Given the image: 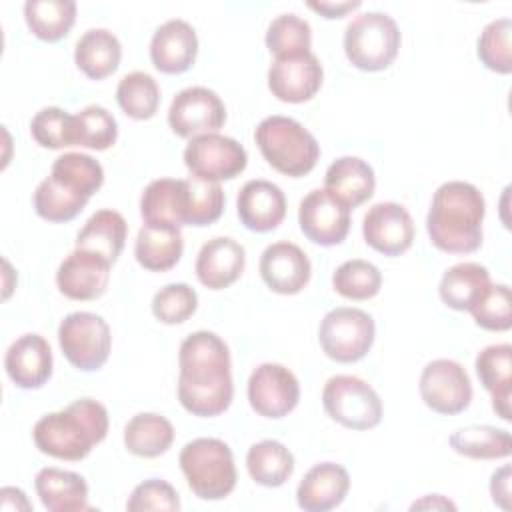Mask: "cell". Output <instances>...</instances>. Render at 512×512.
I'll list each match as a JSON object with an SVG mask.
<instances>
[{
  "instance_id": "obj_22",
  "label": "cell",
  "mask_w": 512,
  "mask_h": 512,
  "mask_svg": "<svg viewBox=\"0 0 512 512\" xmlns=\"http://www.w3.org/2000/svg\"><path fill=\"white\" fill-rule=\"evenodd\" d=\"M246 252L240 242L228 236H216L208 240L194 264L196 278L210 290H224L232 286L244 272Z\"/></svg>"
},
{
  "instance_id": "obj_30",
  "label": "cell",
  "mask_w": 512,
  "mask_h": 512,
  "mask_svg": "<svg viewBox=\"0 0 512 512\" xmlns=\"http://www.w3.org/2000/svg\"><path fill=\"white\" fill-rule=\"evenodd\" d=\"M490 284V272L486 266L478 262H460L442 274L438 292L448 308L470 312Z\"/></svg>"
},
{
  "instance_id": "obj_11",
  "label": "cell",
  "mask_w": 512,
  "mask_h": 512,
  "mask_svg": "<svg viewBox=\"0 0 512 512\" xmlns=\"http://www.w3.org/2000/svg\"><path fill=\"white\" fill-rule=\"evenodd\" d=\"M184 164L194 178L222 182L244 172L248 154L238 140L214 132L196 136L186 144Z\"/></svg>"
},
{
  "instance_id": "obj_12",
  "label": "cell",
  "mask_w": 512,
  "mask_h": 512,
  "mask_svg": "<svg viewBox=\"0 0 512 512\" xmlns=\"http://www.w3.org/2000/svg\"><path fill=\"white\" fill-rule=\"evenodd\" d=\"M424 404L438 414L454 416L472 402V382L464 366L450 358H438L424 366L418 384Z\"/></svg>"
},
{
  "instance_id": "obj_4",
  "label": "cell",
  "mask_w": 512,
  "mask_h": 512,
  "mask_svg": "<svg viewBox=\"0 0 512 512\" xmlns=\"http://www.w3.org/2000/svg\"><path fill=\"white\" fill-rule=\"evenodd\" d=\"M102 184L104 170L98 160L82 152H66L54 160L50 176L36 186L34 210L48 222H70Z\"/></svg>"
},
{
  "instance_id": "obj_23",
  "label": "cell",
  "mask_w": 512,
  "mask_h": 512,
  "mask_svg": "<svg viewBox=\"0 0 512 512\" xmlns=\"http://www.w3.org/2000/svg\"><path fill=\"white\" fill-rule=\"evenodd\" d=\"M240 222L252 232H270L286 216V196L270 180H248L236 198Z\"/></svg>"
},
{
  "instance_id": "obj_19",
  "label": "cell",
  "mask_w": 512,
  "mask_h": 512,
  "mask_svg": "<svg viewBox=\"0 0 512 512\" xmlns=\"http://www.w3.org/2000/svg\"><path fill=\"white\" fill-rule=\"evenodd\" d=\"M260 276L264 284L276 294H298L312 274L310 260L306 252L294 242L280 240L270 246L260 256Z\"/></svg>"
},
{
  "instance_id": "obj_49",
  "label": "cell",
  "mask_w": 512,
  "mask_h": 512,
  "mask_svg": "<svg viewBox=\"0 0 512 512\" xmlns=\"http://www.w3.org/2000/svg\"><path fill=\"white\" fill-rule=\"evenodd\" d=\"M412 510H416V508H442V510H456V504L454 502H450V500H446L444 496H440V494H428V496H424L422 500H418V502H414L412 506H410Z\"/></svg>"
},
{
  "instance_id": "obj_35",
  "label": "cell",
  "mask_w": 512,
  "mask_h": 512,
  "mask_svg": "<svg viewBox=\"0 0 512 512\" xmlns=\"http://www.w3.org/2000/svg\"><path fill=\"white\" fill-rule=\"evenodd\" d=\"M448 442L456 454L472 460H498L512 454L510 432L488 424L458 428Z\"/></svg>"
},
{
  "instance_id": "obj_34",
  "label": "cell",
  "mask_w": 512,
  "mask_h": 512,
  "mask_svg": "<svg viewBox=\"0 0 512 512\" xmlns=\"http://www.w3.org/2000/svg\"><path fill=\"white\" fill-rule=\"evenodd\" d=\"M24 20L28 30L44 40L58 42L66 38L76 22L74 0H28L24 4Z\"/></svg>"
},
{
  "instance_id": "obj_24",
  "label": "cell",
  "mask_w": 512,
  "mask_h": 512,
  "mask_svg": "<svg viewBox=\"0 0 512 512\" xmlns=\"http://www.w3.org/2000/svg\"><path fill=\"white\" fill-rule=\"evenodd\" d=\"M350 490L348 470L336 462L314 464L296 488V502L306 512H326L340 506Z\"/></svg>"
},
{
  "instance_id": "obj_20",
  "label": "cell",
  "mask_w": 512,
  "mask_h": 512,
  "mask_svg": "<svg viewBox=\"0 0 512 512\" xmlns=\"http://www.w3.org/2000/svg\"><path fill=\"white\" fill-rule=\"evenodd\" d=\"M198 56V36L192 24L172 18L156 28L150 40V60L162 74H182Z\"/></svg>"
},
{
  "instance_id": "obj_28",
  "label": "cell",
  "mask_w": 512,
  "mask_h": 512,
  "mask_svg": "<svg viewBox=\"0 0 512 512\" xmlns=\"http://www.w3.org/2000/svg\"><path fill=\"white\" fill-rule=\"evenodd\" d=\"M480 384L490 392L494 412L510 422V396H512V346L492 344L478 352L474 362Z\"/></svg>"
},
{
  "instance_id": "obj_33",
  "label": "cell",
  "mask_w": 512,
  "mask_h": 512,
  "mask_svg": "<svg viewBox=\"0 0 512 512\" xmlns=\"http://www.w3.org/2000/svg\"><path fill=\"white\" fill-rule=\"evenodd\" d=\"M174 442V426L168 418L156 412H142L124 426V446L140 458H158Z\"/></svg>"
},
{
  "instance_id": "obj_46",
  "label": "cell",
  "mask_w": 512,
  "mask_h": 512,
  "mask_svg": "<svg viewBox=\"0 0 512 512\" xmlns=\"http://www.w3.org/2000/svg\"><path fill=\"white\" fill-rule=\"evenodd\" d=\"M126 508L130 512H146V510L174 512V510H180V498L172 484H168L166 480H160V478H150V480L140 482L132 490V494L126 502Z\"/></svg>"
},
{
  "instance_id": "obj_44",
  "label": "cell",
  "mask_w": 512,
  "mask_h": 512,
  "mask_svg": "<svg viewBox=\"0 0 512 512\" xmlns=\"http://www.w3.org/2000/svg\"><path fill=\"white\" fill-rule=\"evenodd\" d=\"M198 308V294L184 282L166 284L152 298V314L162 324H182Z\"/></svg>"
},
{
  "instance_id": "obj_15",
  "label": "cell",
  "mask_w": 512,
  "mask_h": 512,
  "mask_svg": "<svg viewBox=\"0 0 512 512\" xmlns=\"http://www.w3.org/2000/svg\"><path fill=\"white\" fill-rule=\"evenodd\" d=\"M322 78V64L312 50L296 56L274 58L268 68V88L272 96L288 104L312 100L322 86Z\"/></svg>"
},
{
  "instance_id": "obj_25",
  "label": "cell",
  "mask_w": 512,
  "mask_h": 512,
  "mask_svg": "<svg viewBox=\"0 0 512 512\" xmlns=\"http://www.w3.org/2000/svg\"><path fill=\"white\" fill-rule=\"evenodd\" d=\"M140 216L150 226H188V182L180 178L152 180L140 196Z\"/></svg>"
},
{
  "instance_id": "obj_47",
  "label": "cell",
  "mask_w": 512,
  "mask_h": 512,
  "mask_svg": "<svg viewBox=\"0 0 512 512\" xmlns=\"http://www.w3.org/2000/svg\"><path fill=\"white\" fill-rule=\"evenodd\" d=\"M490 494L496 506H500L502 510H510V466L508 464H504L492 474Z\"/></svg>"
},
{
  "instance_id": "obj_31",
  "label": "cell",
  "mask_w": 512,
  "mask_h": 512,
  "mask_svg": "<svg viewBox=\"0 0 512 512\" xmlns=\"http://www.w3.org/2000/svg\"><path fill=\"white\" fill-rule=\"evenodd\" d=\"M128 224L116 210L104 208L94 212L76 236V248L94 252L114 264L124 248Z\"/></svg>"
},
{
  "instance_id": "obj_8",
  "label": "cell",
  "mask_w": 512,
  "mask_h": 512,
  "mask_svg": "<svg viewBox=\"0 0 512 512\" xmlns=\"http://www.w3.org/2000/svg\"><path fill=\"white\" fill-rule=\"evenodd\" d=\"M326 414L344 428L370 430L382 420V400L362 378L336 374L326 380L322 390Z\"/></svg>"
},
{
  "instance_id": "obj_9",
  "label": "cell",
  "mask_w": 512,
  "mask_h": 512,
  "mask_svg": "<svg viewBox=\"0 0 512 512\" xmlns=\"http://www.w3.org/2000/svg\"><path fill=\"white\" fill-rule=\"evenodd\" d=\"M376 336L374 320L368 312L352 306H340L330 310L318 330L322 352L340 364H352L362 360Z\"/></svg>"
},
{
  "instance_id": "obj_6",
  "label": "cell",
  "mask_w": 512,
  "mask_h": 512,
  "mask_svg": "<svg viewBox=\"0 0 512 512\" xmlns=\"http://www.w3.org/2000/svg\"><path fill=\"white\" fill-rule=\"evenodd\" d=\"M180 470L188 488L202 500H222L236 486V464L230 446L218 438H194L180 450Z\"/></svg>"
},
{
  "instance_id": "obj_41",
  "label": "cell",
  "mask_w": 512,
  "mask_h": 512,
  "mask_svg": "<svg viewBox=\"0 0 512 512\" xmlns=\"http://www.w3.org/2000/svg\"><path fill=\"white\" fill-rule=\"evenodd\" d=\"M512 20L510 18H498L484 26V30L478 36V48L476 54L480 62L498 74H510L512 72Z\"/></svg>"
},
{
  "instance_id": "obj_7",
  "label": "cell",
  "mask_w": 512,
  "mask_h": 512,
  "mask_svg": "<svg viewBox=\"0 0 512 512\" xmlns=\"http://www.w3.org/2000/svg\"><path fill=\"white\" fill-rule=\"evenodd\" d=\"M402 42L396 20L384 12L358 14L344 30V52L350 64L364 72L386 70Z\"/></svg>"
},
{
  "instance_id": "obj_38",
  "label": "cell",
  "mask_w": 512,
  "mask_h": 512,
  "mask_svg": "<svg viewBox=\"0 0 512 512\" xmlns=\"http://www.w3.org/2000/svg\"><path fill=\"white\" fill-rule=\"evenodd\" d=\"M332 286L348 300H370L382 288V274L372 262L352 258L334 270Z\"/></svg>"
},
{
  "instance_id": "obj_13",
  "label": "cell",
  "mask_w": 512,
  "mask_h": 512,
  "mask_svg": "<svg viewBox=\"0 0 512 512\" xmlns=\"http://www.w3.org/2000/svg\"><path fill=\"white\" fill-rule=\"evenodd\" d=\"M226 122V106L222 98L204 86H190L180 90L170 108L168 124L180 138H196L218 132Z\"/></svg>"
},
{
  "instance_id": "obj_32",
  "label": "cell",
  "mask_w": 512,
  "mask_h": 512,
  "mask_svg": "<svg viewBox=\"0 0 512 512\" xmlns=\"http://www.w3.org/2000/svg\"><path fill=\"white\" fill-rule=\"evenodd\" d=\"M120 58V40L106 28L84 32L74 48V62L90 80H102L114 74L120 66Z\"/></svg>"
},
{
  "instance_id": "obj_42",
  "label": "cell",
  "mask_w": 512,
  "mask_h": 512,
  "mask_svg": "<svg viewBox=\"0 0 512 512\" xmlns=\"http://www.w3.org/2000/svg\"><path fill=\"white\" fill-rule=\"evenodd\" d=\"M74 114L58 106H46L34 114L30 122V134L38 146L58 150L74 146Z\"/></svg>"
},
{
  "instance_id": "obj_5",
  "label": "cell",
  "mask_w": 512,
  "mask_h": 512,
  "mask_svg": "<svg viewBox=\"0 0 512 512\" xmlns=\"http://www.w3.org/2000/svg\"><path fill=\"white\" fill-rule=\"evenodd\" d=\"M256 146L264 160L290 178L306 176L320 158V144L294 118L268 116L254 130Z\"/></svg>"
},
{
  "instance_id": "obj_39",
  "label": "cell",
  "mask_w": 512,
  "mask_h": 512,
  "mask_svg": "<svg viewBox=\"0 0 512 512\" xmlns=\"http://www.w3.org/2000/svg\"><path fill=\"white\" fill-rule=\"evenodd\" d=\"M264 40L274 58L296 56L310 52L312 28L298 14H280L268 24Z\"/></svg>"
},
{
  "instance_id": "obj_14",
  "label": "cell",
  "mask_w": 512,
  "mask_h": 512,
  "mask_svg": "<svg viewBox=\"0 0 512 512\" xmlns=\"http://www.w3.org/2000/svg\"><path fill=\"white\" fill-rule=\"evenodd\" d=\"M300 400V384L294 372L282 364L264 362L248 378V402L264 418L288 416Z\"/></svg>"
},
{
  "instance_id": "obj_2",
  "label": "cell",
  "mask_w": 512,
  "mask_h": 512,
  "mask_svg": "<svg viewBox=\"0 0 512 512\" xmlns=\"http://www.w3.org/2000/svg\"><path fill=\"white\" fill-rule=\"evenodd\" d=\"M486 202L482 192L462 180L436 188L426 216L430 242L448 254H470L482 246V220Z\"/></svg>"
},
{
  "instance_id": "obj_1",
  "label": "cell",
  "mask_w": 512,
  "mask_h": 512,
  "mask_svg": "<svg viewBox=\"0 0 512 512\" xmlns=\"http://www.w3.org/2000/svg\"><path fill=\"white\" fill-rule=\"evenodd\" d=\"M178 400L200 418L220 416L234 398L228 344L214 332L198 330L186 336L178 350Z\"/></svg>"
},
{
  "instance_id": "obj_48",
  "label": "cell",
  "mask_w": 512,
  "mask_h": 512,
  "mask_svg": "<svg viewBox=\"0 0 512 512\" xmlns=\"http://www.w3.org/2000/svg\"><path fill=\"white\" fill-rule=\"evenodd\" d=\"M362 2L360 0H352V2H308V8H312L314 12H318L320 16L334 20V18H344L348 12L360 8Z\"/></svg>"
},
{
  "instance_id": "obj_16",
  "label": "cell",
  "mask_w": 512,
  "mask_h": 512,
  "mask_svg": "<svg viewBox=\"0 0 512 512\" xmlns=\"http://www.w3.org/2000/svg\"><path fill=\"white\" fill-rule=\"evenodd\" d=\"M302 234L320 246L342 244L350 232V208L330 196L324 188L308 192L298 208Z\"/></svg>"
},
{
  "instance_id": "obj_43",
  "label": "cell",
  "mask_w": 512,
  "mask_h": 512,
  "mask_svg": "<svg viewBox=\"0 0 512 512\" xmlns=\"http://www.w3.org/2000/svg\"><path fill=\"white\" fill-rule=\"evenodd\" d=\"M188 182V226H210L214 224L226 204L220 182H206L200 178H186Z\"/></svg>"
},
{
  "instance_id": "obj_3",
  "label": "cell",
  "mask_w": 512,
  "mask_h": 512,
  "mask_svg": "<svg viewBox=\"0 0 512 512\" xmlns=\"http://www.w3.org/2000/svg\"><path fill=\"white\" fill-rule=\"evenodd\" d=\"M108 410L92 398H80L64 410L44 414L32 428V438L42 454L78 462L86 458L108 434Z\"/></svg>"
},
{
  "instance_id": "obj_10",
  "label": "cell",
  "mask_w": 512,
  "mask_h": 512,
  "mask_svg": "<svg viewBox=\"0 0 512 512\" xmlns=\"http://www.w3.org/2000/svg\"><path fill=\"white\" fill-rule=\"evenodd\" d=\"M58 344L74 368L94 372L110 356V326L94 312H72L58 326Z\"/></svg>"
},
{
  "instance_id": "obj_27",
  "label": "cell",
  "mask_w": 512,
  "mask_h": 512,
  "mask_svg": "<svg viewBox=\"0 0 512 512\" xmlns=\"http://www.w3.org/2000/svg\"><path fill=\"white\" fill-rule=\"evenodd\" d=\"M36 494L50 512H80L90 510L86 480L70 470L46 466L34 478Z\"/></svg>"
},
{
  "instance_id": "obj_40",
  "label": "cell",
  "mask_w": 512,
  "mask_h": 512,
  "mask_svg": "<svg viewBox=\"0 0 512 512\" xmlns=\"http://www.w3.org/2000/svg\"><path fill=\"white\" fill-rule=\"evenodd\" d=\"M74 146L90 150H108L118 138L116 118L102 106H86L74 114Z\"/></svg>"
},
{
  "instance_id": "obj_17",
  "label": "cell",
  "mask_w": 512,
  "mask_h": 512,
  "mask_svg": "<svg viewBox=\"0 0 512 512\" xmlns=\"http://www.w3.org/2000/svg\"><path fill=\"white\" fill-rule=\"evenodd\" d=\"M364 242L384 256H400L414 242V220L398 202L374 204L362 220Z\"/></svg>"
},
{
  "instance_id": "obj_45",
  "label": "cell",
  "mask_w": 512,
  "mask_h": 512,
  "mask_svg": "<svg viewBox=\"0 0 512 512\" xmlns=\"http://www.w3.org/2000/svg\"><path fill=\"white\" fill-rule=\"evenodd\" d=\"M510 288L506 284H490L482 298L472 306L474 322L490 332H506L512 326Z\"/></svg>"
},
{
  "instance_id": "obj_36",
  "label": "cell",
  "mask_w": 512,
  "mask_h": 512,
  "mask_svg": "<svg viewBox=\"0 0 512 512\" xmlns=\"http://www.w3.org/2000/svg\"><path fill=\"white\" fill-rule=\"evenodd\" d=\"M246 468L256 484L278 488L292 476L294 456L278 440H260L248 448Z\"/></svg>"
},
{
  "instance_id": "obj_37",
  "label": "cell",
  "mask_w": 512,
  "mask_h": 512,
  "mask_svg": "<svg viewBox=\"0 0 512 512\" xmlns=\"http://www.w3.org/2000/svg\"><path fill=\"white\" fill-rule=\"evenodd\" d=\"M116 102L126 116L134 120H150L160 104V88L150 74L136 70L118 82Z\"/></svg>"
},
{
  "instance_id": "obj_26",
  "label": "cell",
  "mask_w": 512,
  "mask_h": 512,
  "mask_svg": "<svg viewBox=\"0 0 512 512\" xmlns=\"http://www.w3.org/2000/svg\"><path fill=\"white\" fill-rule=\"evenodd\" d=\"M374 188V170L358 156H342L334 160L324 176V190L350 210L370 200Z\"/></svg>"
},
{
  "instance_id": "obj_21",
  "label": "cell",
  "mask_w": 512,
  "mask_h": 512,
  "mask_svg": "<svg viewBox=\"0 0 512 512\" xmlns=\"http://www.w3.org/2000/svg\"><path fill=\"white\" fill-rule=\"evenodd\" d=\"M8 378L22 390L42 388L52 376V348L40 334L16 338L4 356Z\"/></svg>"
},
{
  "instance_id": "obj_29",
  "label": "cell",
  "mask_w": 512,
  "mask_h": 512,
  "mask_svg": "<svg viewBox=\"0 0 512 512\" xmlns=\"http://www.w3.org/2000/svg\"><path fill=\"white\" fill-rule=\"evenodd\" d=\"M184 252V238L176 226H150L138 230L134 256L136 262L150 272H166L174 268Z\"/></svg>"
},
{
  "instance_id": "obj_18",
  "label": "cell",
  "mask_w": 512,
  "mask_h": 512,
  "mask_svg": "<svg viewBox=\"0 0 512 512\" xmlns=\"http://www.w3.org/2000/svg\"><path fill=\"white\" fill-rule=\"evenodd\" d=\"M110 266L106 258L74 248L58 266L56 286L70 300H96L108 288Z\"/></svg>"
}]
</instances>
